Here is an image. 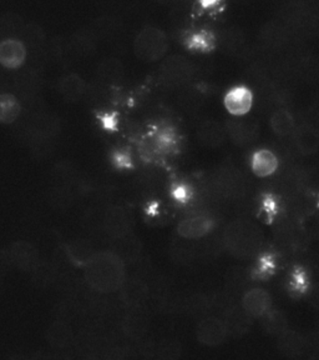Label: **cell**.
Returning a JSON list of instances; mask_svg holds the SVG:
<instances>
[{
    "label": "cell",
    "instance_id": "52a82bcc",
    "mask_svg": "<svg viewBox=\"0 0 319 360\" xmlns=\"http://www.w3.org/2000/svg\"><path fill=\"white\" fill-rule=\"evenodd\" d=\"M131 218L126 209L114 205L104 215V229L111 239L121 238L131 233Z\"/></svg>",
    "mask_w": 319,
    "mask_h": 360
},
{
    "label": "cell",
    "instance_id": "cb8c5ba5",
    "mask_svg": "<svg viewBox=\"0 0 319 360\" xmlns=\"http://www.w3.org/2000/svg\"><path fill=\"white\" fill-rule=\"evenodd\" d=\"M22 112V105L18 98L9 93L0 94V124L14 123Z\"/></svg>",
    "mask_w": 319,
    "mask_h": 360
},
{
    "label": "cell",
    "instance_id": "1f68e13d",
    "mask_svg": "<svg viewBox=\"0 0 319 360\" xmlns=\"http://www.w3.org/2000/svg\"><path fill=\"white\" fill-rule=\"evenodd\" d=\"M14 266L11 260V252L6 249H0V276H4Z\"/></svg>",
    "mask_w": 319,
    "mask_h": 360
},
{
    "label": "cell",
    "instance_id": "30bf717a",
    "mask_svg": "<svg viewBox=\"0 0 319 360\" xmlns=\"http://www.w3.org/2000/svg\"><path fill=\"white\" fill-rule=\"evenodd\" d=\"M227 135L238 146H248L258 138V127L251 119L236 117L226 125Z\"/></svg>",
    "mask_w": 319,
    "mask_h": 360
},
{
    "label": "cell",
    "instance_id": "5bb4252c",
    "mask_svg": "<svg viewBox=\"0 0 319 360\" xmlns=\"http://www.w3.org/2000/svg\"><path fill=\"white\" fill-rule=\"evenodd\" d=\"M293 141L302 155H313L319 150V129L311 124H303L293 131Z\"/></svg>",
    "mask_w": 319,
    "mask_h": 360
},
{
    "label": "cell",
    "instance_id": "5b68a950",
    "mask_svg": "<svg viewBox=\"0 0 319 360\" xmlns=\"http://www.w3.org/2000/svg\"><path fill=\"white\" fill-rule=\"evenodd\" d=\"M229 337L227 328L217 316L203 318L196 328L197 340L206 347H219Z\"/></svg>",
    "mask_w": 319,
    "mask_h": 360
},
{
    "label": "cell",
    "instance_id": "f546056e",
    "mask_svg": "<svg viewBox=\"0 0 319 360\" xmlns=\"http://www.w3.org/2000/svg\"><path fill=\"white\" fill-rule=\"evenodd\" d=\"M157 354L160 360H176L181 354V347L175 340H165L160 344Z\"/></svg>",
    "mask_w": 319,
    "mask_h": 360
},
{
    "label": "cell",
    "instance_id": "9c48e42d",
    "mask_svg": "<svg viewBox=\"0 0 319 360\" xmlns=\"http://www.w3.org/2000/svg\"><path fill=\"white\" fill-rule=\"evenodd\" d=\"M9 252H11L13 264L17 266L18 269L32 273L39 265V252L33 244L29 242H24V240L15 242L11 245Z\"/></svg>",
    "mask_w": 319,
    "mask_h": 360
},
{
    "label": "cell",
    "instance_id": "6da1fadb",
    "mask_svg": "<svg viewBox=\"0 0 319 360\" xmlns=\"http://www.w3.org/2000/svg\"><path fill=\"white\" fill-rule=\"evenodd\" d=\"M84 269L85 283L101 294L116 292L126 279L125 264L110 250L94 254Z\"/></svg>",
    "mask_w": 319,
    "mask_h": 360
},
{
    "label": "cell",
    "instance_id": "44dd1931",
    "mask_svg": "<svg viewBox=\"0 0 319 360\" xmlns=\"http://www.w3.org/2000/svg\"><path fill=\"white\" fill-rule=\"evenodd\" d=\"M65 253L74 266L85 268L96 252L91 245V243L85 239H78L67 244L65 247Z\"/></svg>",
    "mask_w": 319,
    "mask_h": 360
},
{
    "label": "cell",
    "instance_id": "ac0fdd59",
    "mask_svg": "<svg viewBox=\"0 0 319 360\" xmlns=\"http://www.w3.org/2000/svg\"><path fill=\"white\" fill-rule=\"evenodd\" d=\"M251 321L252 318L247 314L242 307H231L230 309L226 310L224 313V321L229 335L241 337L246 334L251 326Z\"/></svg>",
    "mask_w": 319,
    "mask_h": 360
},
{
    "label": "cell",
    "instance_id": "9a60e30c",
    "mask_svg": "<svg viewBox=\"0 0 319 360\" xmlns=\"http://www.w3.org/2000/svg\"><path fill=\"white\" fill-rule=\"evenodd\" d=\"M149 326V318L142 307L129 308L123 319V332L130 338H140Z\"/></svg>",
    "mask_w": 319,
    "mask_h": 360
},
{
    "label": "cell",
    "instance_id": "d6986e66",
    "mask_svg": "<svg viewBox=\"0 0 319 360\" xmlns=\"http://www.w3.org/2000/svg\"><path fill=\"white\" fill-rule=\"evenodd\" d=\"M75 334L69 323L55 321L46 330V340L53 348L67 349L73 345Z\"/></svg>",
    "mask_w": 319,
    "mask_h": 360
},
{
    "label": "cell",
    "instance_id": "484cf974",
    "mask_svg": "<svg viewBox=\"0 0 319 360\" xmlns=\"http://www.w3.org/2000/svg\"><path fill=\"white\" fill-rule=\"evenodd\" d=\"M32 281L39 288L49 287L57 281V271L51 263L40 262L39 265L32 271Z\"/></svg>",
    "mask_w": 319,
    "mask_h": 360
},
{
    "label": "cell",
    "instance_id": "8fae6325",
    "mask_svg": "<svg viewBox=\"0 0 319 360\" xmlns=\"http://www.w3.org/2000/svg\"><path fill=\"white\" fill-rule=\"evenodd\" d=\"M224 108L233 117H243L251 110L253 94L246 86H236L224 96Z\"/></svg>",
    "mask_w": 319,
    "mask_h": 360
},
{
    "label": "cell",
    "instance_id": "4dcf8cb0",
    "mask_svg": "<svg viewBox=\"0 0 319 360\" xmlns=\"http://www.w3.org/2000/svg\"><path fill=\"white\" fill-rule=\"evenodd\" d=\"M101 75H102V78L107 79L109 82H118L123 77V67L116 60H110V62L102 64Z\"/></svg>",
    "mask_w": 319,
    "mask_h": 360
},
{
    "label": "cell",
    "instance_id": "d590c367",
    "mask_svg": "<svg viewBox=\"0 0 319 360\" xmlns=\"http://www.w3.org/2000/svg\"><path fill=\"white\" fill-rule=\"evenodd\" d=\"M1 278H3V276H0V289H1V285H3V281H1Z\"/></svg>",
    "mask_w": 319,
    "mask_h": 360
},
{
    "label": "cell",
    "instance_id": "603a6c76",
    "mask_svg": "<svg viewBox=\"0 0 319 360\" xmlns=\"http://www.w3.org/2000/svg\"><path fill=\"white\" fill-rule=\"evenodd\" d=\"M290 35L291 33L285 24L272 22V24H267L264 27L261 33V39L264 41V44L276 49V48H280L286 44Z\"/></svg>",
    "mask_w": 319,
    "mask_h": 360
},
{
    "label": "cell",
    "instance_id": "e575fe53",
    "mask_svg": "<svg viewBox=\"0 0 319 360\" xmlns=\"http://www.w3.org/2000/svg\"><path fill=\"white\" fill-rule=\"evenodd\" d=\"M79 360H101L100 358H97V356H85V358H81V359Z\"/></svg>",
    "mask_w": 319,
    "mask_h": 360
},
{
    "label": "cell",
    "instance_id": "83f0119b",
    "mask_svg": "<svg viewBox=\"0 0 319 360\" xmlns=\"http://www.w3.org/2000/svg\"><path fill=\"white\" fill-rule=\"evenodd\" d=\"M262 318H264V329L269 334L278 337L280 334L287 330L286 316L282 314L280 311L271 309Z\"/></svg>",
    "mask_w": 319,
    "mask_h": 360
},
{
    "label": "cell",
    "instance_id": "ffe728a7",
    "mask_svg": "<svg viewBox=\"0 0 319 360\" xmlns=\"http://www.w3.org/2000/svg\"><path fill=\"white\" fill-rule=\"evenodd\" d=\"M251 165L254 174L259 178H267L277 172L278 158L269 149H259L253 154Z\"/></svg>",
    "mask_w": 319,
    "mask_h": 360
},
{
    "label": "cell",
    "instance_id": "4fadbf2b",
    "mask_svg": "<svg viewBox=\"0 0 319 360\" xmlns=\"http://www.w3.org/2000/svg\"><path fill=\"white\" fill-rule=\"evenodd\" d=\"M110 252L115 254L123 264H131L140 258L142 245L140 240L130 233L128 236L112 239Z\"/></svg>",
    "mask_w": 319,
    "mask_h": 360
},
{
    "label": "cell",
    "instance_id": "7c38bea8",
    "mask_svg": "<svg viewBox=\"0 0 319 360\" xmlns=\"http://www.w3.org/2000/svg\"><path fill=\"white\" fill-rule=\"evenodd\" d=\"M27 59V48L18 39L0 41V65L6 69H18Z\"/></svg>",
    "mask_w": 319,
    "mask_h": 360
},
{
    "label": "cell",
    "instance_id": "7402d4cb",
    "mask_svg": "<svg viewBox=\"0 0 319 360\" xmlns=\"http://www.w3.org/2000/svg\"><path fill=\"white\" fill-rule=\"evenodd\" d=\"M278 348L288 358H298L306 349V340L299 333L287 329L278 335Z\"/></svg>",
    "mask_w": 319,
    "mask_h": 360
},
{
    "label": "cell",
    "instance_id": "e0dca14e",
    "mask_svg": "<svg viewBox=\"0 0 319 360\" xmlns=\"http://www.w3.org/2000/svg\"><path fill=\"white\" fill-rule=\"evenodd\" d=\"M198 141H201L202 146L208 148H219L226 141L227 131L226 127L219 124L216 120H208L203 122L197 131Z\"/></svg>",
    "mask_w": 319,
    "mask_h": 360
},
{
    "label": "cell",
    "instance_id": "4316f807",
    "mask_svg": "<svg viewBox=\"0 0 319 360\" xmlns=\"http://www.w3.org/2000/svg\"><path fill=\"white\" fill-rule=\"evenodd\" d=\"M59 89L67 101H76L83 96L85 84L83 79L79 78L76 75H69L67 78L62 79Z\"/></svg>",
    "mask_w": 319,
    "mask_h": 360
},
{
    "label": "cell",
    "instance_id": "d6a6232c",
    "mask_svg": "<svg viewBox=\"0 0 319 360\" xmlns=\"http://www.w3.org/2000/svg\"><path fill=\"white\" fill-rule=\"evenodd\" d=\"M30 358L32 360H54V353H36Z\"/></svg>",
    "mask_w": 319,
    "mask_h": 360
},
{
    "label": "cell",
    "instance_id": "ba28073f",
    "mask_svg": "<svg viewBox=\"0 0 319 360\" xmlns=\"http://www.w3.org/2000/svg\"><path fill=\"white\" fill-rule=\"evenodd\" d=\"M241 307L251 318H262L272 309V298L262 288H253L243 294Z\"/></svg>",
    "mask_w": 319,
    "mask_h": 360
},
{
    "label": "cell",
    "instance_id": "277c9868",
    "mask_svg": "<svg viewBox=\"0 0 319 360\" xmlns=\"http://www.w3.org/2000/svg\"><path fill=\"white\" fill-rule=\"evenodd\" d=\"M194 67L185 56H172L168 58L160 68V78L163 83L172 86L185 85L194 77Z\"/></svg>",
    "mask_w": 319,
    "mask_h": 360
},
{
    "label": "cell",
    "instance_id": "f1b7e54d",
    "mask_svg": "<svg viewBox=\"0 0 319 360\" xmlns=\"http://www.w3.org/2000/svg\"><path fill=\"white\" fill-rule=\"evenodd\" d=\"M81 309L79 308L78 304L75 303L74 300H67L62 304L56 305L55 310H54V316L55 321H64V323H69L74 321L78 314H80Z\"/></svg>",
    "mask_w": 319,
    "mask_h": 360
},
{
    "label": "cell",
    "instance_id": "3957f363",
    "mask_svg": "<svg viewBox=\"0 0 319 360\" xmlns=\"http://www.w3.org/2000/svg\"><path fill=\"white\" fill-rule=\"evenodd\" d=\"M168 49L166 34L155 27L142 29L135 39V54L144 62H156L163 59Z\"/></svg>",
    "mask_w": 319,
    "mask_h": 360
},
{
    "label": "cell",
    "instance_id": "d4e9b609",
    "mask_svg": "<svg viewBox=\"0 0 319 360\" xmlns=\"http://www.w3.org/2000/svg\"><path fill=\"white\" fill-rule=\"evenodd\" d=\"M271 128L273 130V133L280 136L293 134V131L296 129L294 118L286 109H277L271 117Z\"/></svg>",
    "mask_w": 319,
    "mask_h": 360
},
{
    "label": "cell",
    "instance_id": "8992f818",
    "mask_svg": "<svg viewBox=\"0 0 319 360\" xmlns=\"http://www.w3.org/2000/svg\"><path fill=\"white\" fill-rule=\"evenodd\" d=\"M213 226L215 220L211 217L205 214H197L179 221L177 225V234L185 240H200L212 231Z\"/></svg>",
    "mask_w": 319,
    "mask_h": 360
},
{
    "label": "cell",
    "instance_id": "7a4b0ae2",
    "mask_svg": "<svg viewBox=\"0 0 319 360\" xmlns=\"http://www.w3.org/2000/svg\"><path fill=\"white\" fill-rule=\"evenodd\" d=\"M224 245L238 258L254 255L262 244V233L257 225L247 220H237L227 226L224 234Z\"/></svg>",
    "mask_w": 319,
    "mask_h": 360
},
{
    "label": "cell",
    "instance_id": "2e32d148",
    "mask_svg": "<svg viewBox=\"0 0 319 360\" xmlns=\"http://www.w3.org/2000/svg\"><path fill=\"white\" fill-rule=\"evenodd\" d=\"M118 292H120L121 302L129 308H133V307H139L145 302L149 290L144 281L137 278H131V279H125Z\"/></svg>",
    "mask_w": 319,
    "mask_h": 360
},
{
    "label": "cell",
    "instance_id": "8d00e7d4",
    "mask_svg": "<svg viewBox=\"0 0 319 360\" xmlns=\"http://www.w3.org/2000/svg\"><path fill=\"white\" fill-rule=\"evenodd\" d=\"M163 1H179V0H163Z\"/></svg>",
    "mask_w": 319,
    "mask_h": 360
},
{
    "label": "cell",
    "instance_id": "836d02e7",
    "mask_svg": "<svg viewBox=\"0 0 319 360\" xmlns=\"http://www.w3.org/2000/svg\"><path fill=\"white\" fill-rule=\"evenodd\" d=\"M8 360H32V358L27 356V355L17 354L13 355V356H11Z\"/></svg>",
    "mask_w": 319,
    "mask_h": 360
}]
</instances>
